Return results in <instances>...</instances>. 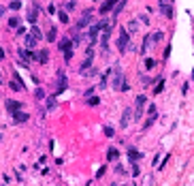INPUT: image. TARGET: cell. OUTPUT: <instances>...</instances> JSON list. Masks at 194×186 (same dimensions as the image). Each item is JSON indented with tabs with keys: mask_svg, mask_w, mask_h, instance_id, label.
<instances>
[{
	"mask_svg": "<svg viewBox=\"0 0 194 186\" xmlns=\"http://www.w3.org/2000/svg\"><path fill=\"white\" fill-rule=\"evenodd\" d=\"M66 86H68V84H66V75H64V73H60V79H58V92H64V90H66Z\"/></svg>",
	"mask_w": 194,
	"mask_h": 186,
	"instance_id": "obj_13",
	"label": "cell"
},
{
	"mask_svg": "<svg viewBox=\"0 0 194 186\" xmlns=\"http://www.w3.org/2000/svg\"><path fill=\"white\" fill-rule=\"evenodd\" d=\"M105 26H109L107 24V19H102V22H98V24H94L92 28H90V32H88V37H90V41L92 43H96V39H98V32L105 28Z\"/></svg>",
	"mask_w": 194,
	"mask_h": 186,
	"instance_id": "obj_3",
	"label": "cell"
},
{
	"mask_svg": "<svg viewBox=\"0 0 194 186\" xmlns=\"http://www.w3.org/2000/svg\"><path fill=\"white\" fill-rule=\"evenodd\" d=\"M86 103H88V105H90V107H96L98 103H100V98H98V96H90V98H88V101H86Z\"/></svg>",
	"mask_w": 194,
	"mask_h": 186,
	"instance_id": "obj_23",
	"label": "cell"
},
{
	"mask_svg": "<svg viewBox=\"0 0 194 186\" xmlns=\"http://www.w3.org/2000/svg\"><path fill=\"white\" fill-rule=\"evenodd\" d=\"M160 39H162V32H154V34H151V41H154V43H158Z\"/></svg>",
	"mask_w": 194,
	"mask_h": 186,
	"instance_id": "obj_28",
	"label": "cell"
},
{
	"mask_svg": "<svg viewBox=\"0 0 194 186\" xmlns=\"http://www.w3.org/2000/svg\"><path fill=\"white\" fill-rule=\"evenodd\" d=\"M137 118H141L143 116V109H145V103H147V98H145V94H141V96H137Z\"/></svg>",
	"mask_w": 194,
	"mask_h": 186,
	"instance_id": "obj_4",
	"label": "cell"
},
{
	"mask_svg": "<svg viewBox=\"0 0 194 186\" xmlns=\"http://www.w3.org/2000/svg\"><path fill=\"white\" fill-rule=\"evenodd\" d=\"M19 58H21V60H26V62H28V60H30V58H32V51H30V49H19Z\"/></svg>",
	"mask_w": 194,
	"mask_h": 186,
	"instance_id": "obj_17",
	"label": "cell"
},
{
	"mask_svg": "<svg viewBox=\"0 0 194 186\" xmlns=\"http://www.w3.org/2000/svg\"><path fill=\"white\" fill-rule=\"evenodd\" d=\"M130 120H132V111L126 107V109H124V113H122V120H120V124H122V126H128V124H130Z\"/></svg>",
	"mask_w": 194,
	"mask_h": 186,
	"instance_id": "obj_7",
	"label": "cell"
},
{
	"mask_svg": "<svg viewBox=\"0 0 194 186\" xmlns=\"http://www.w3.org/2000/svg\"><path fill=\"white\" fill-rule=\"evenodd\" d=\"M117 156H120V152H117L115 148H109V152H107V160H117Z\"/></svg>",
	"mask_w": 194,
	"mask_h": 186,
	"instance_id": "obj_16",
	"label": "cell"
},
{
	"mask_svg": "<svg viewBox=\"0 0 194 186\" xmlns=\"http://www.w3.org/2000/svg\"><path fill=\"white\" fill-rule=\"evenodd\" d=\"M137 26H139L137 22H130V24H128V30H130V32H135V30H137Z\"/></svg>",
	"mask_w": 194,
	"mask_h": 186,
	"instance_id": "obj_30",
	"label": "cell"
},
{
	"mask_svg": "<svg viewBox=\"0 0 194 186\" xmlns=\"http://www.w3.org/2000/svg\"><path fill=\"white\" fill-rule=\"evenodd\" d=\"M66 9L73 11V9H77V4H75V2H66Z\"/></svg>",
	"mask_w": 194,
	"mask_h": 186,
	"instance_id": "obj_32",
	"label": "cell"
},
{
	"mask_svg": "<svg viewBox=\"0 0 194 186\" xmlns=\"http://www.w3.org/2000/svg\"><path fill=\"white\" fill-rule=\"evenodd\" d=\"M115 2H117V0H107V2H102V4H100V15H107V13L115 6Z\"/></svg>",
	"mask_w": 194,
	"mask_h": 186,
	"instance_id": "obj_6",
	"label": "cell"
},
{
	"mask_svg": "<svg viewBox=\"0 0 194 186\" xmlns=\"http://www.w3.org/2000/svg\"><path fill=\"white\" fill-rule=\"evenodd\" d=\"M105 135H107V137H113V135H115V131H113L111 126H105Z\"/></svg>",
	"mask_w": 194,
	"mask_h": 186,
	"instance_id": "obj_29",
	"label": "cell"
},
{
	"mask_svg": "<svg viewBox=\"0 0 194 186\" xmlns=\"http://www.w3.org/2000/svg\"><path fill=\"white\" fill-rule=\"evenodd\" d=\"M2 58H4V49L0 47V60H2Z\"/></svg>",
	"mask_w": 194,
	"mask_h": 186,
	"instance_id": "obj_37",
	"label": "cell"
},
{
	"mask_svg": "<svg viewBox=\"0 0 194 186\" xmlns=\"http://www.w3.org/2000/svg\"><path fill=\"white\" fill-rule=\"evenodd\" d=\"M90 24H92V15H90V13H83V17L77 22V26H75V28H77V30H81V28H86V26H90Z\"/></svg>",
	"mask_w": 194,
	"mask_h": 186,
	"instance_id": "obj_5",
	"label": "cell"
},
{
	"mask_svg": "<svg viewBox=\"0 0 194 186\" xmlns=\"http://www.w3.org/2000/svg\"><path fill=\"white\" fill-rule=\"evenodd\" d=\"M128 47H130V34H128L126 28H122V30H120V37H117V49H120V53H126Z\"/></svg>",
	"mask_w": 194,
	"mask_h": 186,
	"instance_id": "obj_2",
	"label": "cell"
},
{
	"mask_svg": "<svg viewBox=\"0 0 194 186\" xmlns=\"http://www.w3.org/2000/svg\"><path fill=\"white\" fill-rule=\"evenodd\" d=\"M124 6H126V0H117L115 6H113V17H117V15L124 11Z\"/></svg>",
	"mask_w": 194,
	"mask_h": 186,
	"instance_id": "obj_12",
	"label": "cell"
},
{
	"mask_svg": "<svg viewBox=\"0 0 194 186\" xmlns=\"http://www.w3.org/2000/svg\"><path fill=\"white\" fill-rule=\"evenodd\" d=\"M6 109L13 113V111H19L21 109V103L19 101H6Z\"/></svg>",
	"mask_w": 194,
	"mask_h": 186,
	"instance_id": "obj_10",
	"label": "cell"
},
{
	"mask_svg": "<svg viewBox=\"0 0 194 186\" xmlns=\"http://www.w3.org/2000/svg\"><path fill=\"white\" fill-rule=\"evenodd\" d=\"M9 26L11 28H19V17H9Z\"/></svg>",
	"mask_w": 194,
	"mask_h": 186,
	"instance_id": "obj_25",
	"label": "cell"
},
{
	"mask_svg": "<svg viewBox=\"0 0 194 186\" xmlns=\"http://www.w3.org/2000/svg\"><path fill=\"white\" fill-rule=\"evenodd\" d=\"M149 116H156V105H149Z\"/></svg>",
	"mask_w": 194,
	"mask_h": 186,
	"instance_id": "obj_34",
	"label": "cell"
},
{
	"mask_svg": "<svg viewBox=\"0 0 194 186\" xmlns=\"http://www.w3.org/2000/svg\"><path fill=\"white\" fill-rule=\"evenodd\" d=\"M55 34H58V32H55V28H49V32H47V41H49V43H53V41H55Z\"/></svg>",
	"mask_w": 194,
	"mask_h": 186,
	"instance_id": "obj_22",
	"label": "cell"
},
{
	"mask_svg": "<svg viewBox=\"0 0 194 186\" xmlns=\"http://www.w3.org/2000/svg\"><path fill=\"white\" fill-rule=\"evenodd\" d=\"M160 13H162L164 17H173V9H171V4H164V2L160 0Z\"/></svg>",
	"mask_w": 194,
	"mask_h": 186,
	"instance_id": "obj_8",
	"label": "cell"
},
{
	"mask_svg": "<svg viewBox=\"0 0 194 186\" xmlns=\"http://www.w3.org/2000/svg\"><path fill=\"white\" fill-rule=\"evenodd\" d=\"M55 107H58V101H55V96H49V98H47V109H49V111H53Z\"/></svg>",
	"mask_w": 194,
	"mask_h": 186,
	"instance_id": "obj_19",
	"label": "cell"
},
{
	"mask_svg": "<svg viewBox=\"0 0 194 186\" xmlns=\"http://www.w3.org/2000/svg\"><path fill=\"white\" fill-rule=\"evenodd\" d=\"M162 88H164V81H160V86H156V94L162 92Z\"/></svg>",
	"mask_w": 194,
	"mask_h": 186,
	"instance_id": "obj_36",
	"label": "cell"
},
{
	"mask_svg": "<svg viewBox=\"0 0 194 186\" xmlns=\"http://www.w3.org/2000/svg\"><path fill=\"white\" fill-rule=\"evenodd\" d=\"M70 47H73L70 39H66V37H64V39H60V49H62V51H66V49H70Z\"/></svg>",
	"mask_w": 194,
	"mask_h": 186,
	"instance_id": "obj_15",
	"label": "cell"
},
{
	"mask_svg": "<svg viewBox=\"0 0 194 186\" xmlns=\"http://www.w3.org/2000/svg\"><path fill=\"white\" fill-rule=\"evenodd\" d=\"M111 75H113V88L115 90H120V92H126L130 86H128V81L124 79V73H122V66H113L111 69Z\"/></svg>",
	"mask_w": 194,
	"mask_h": 186,
	"instance_id": "obj_1",
	"label": "cell"
},
{
	"mask_svg": "<svg viewBox=\"0 0 194 186\" xmlns=\"http://www.w3.org/2000/svg\"><path fill=\"white\" fill-rule=\"evenodd\" d=\"M128 154H130V158H132V160H139V158H141V154H139L135 148H128Z\"/></svg>",
	"mask_w": 194,
	"mask_h": 186,
	"instance_id": "obj_21",
	"label": "cell"
},
{
	"mask_svg": "<svg viewBox=\"0 0 194 186\" xmlns=\"http://www.w3.org/2000/svg\"><path fill=\"white\" fill-rule=\"evenodd\" d=\"M145 66H149V69H151V66H156V60H151V58H147V60H145Z\"/></svg>",
	"mask_w": 194,
	"mask_h": 186,
	"instance_id": "obj_31",
	"label": "cell"
},
{
	"mask_svg": "<svg viewBox=\"0 0 194 186\" xmlns=\"http://www.w3.org/2000/svg\"><path fill=\"white\" fill-rule=\"evenodd\" d=\"M32 56H34L41 64H45V62L49 60V53H47V51H36V53H32Z\"/></svg>",
	"mask_w": 194,
	"mask_h": 186,
	"instance_id": "obj_14",
	"label": "cell"
},
{
	"mask_svg": "<svg viewBox=\"0 0 194 186\" xmlns=\"http://www.w3.org/2000/svg\"><path fill=\"white\" fill-rule=\"evenodd\" d=\"M17 34H19V37H24V34H26V28H21V26H19V28H17Z\"/></svg>",
	"mask_w": 194,
	"mask_h": 186,
	"instance_id": "obj_33",
	"label": "cell"
},
{
	"mask_svg": "<svg viewBox=\"0 0 194 186\" xmlns=\"http://www.w3.org/2000/svg\"><path fill=\"white\" fill-rule=\"evenodd\" d=\"M36 13H39V4H34V6H32V9L28 11V15H26L30 24H36Z\"/></svg>",
	"mask_w": 194,
	"mask_h": 186,
	"instance_id": "obj_9",
	"label": "cell"
},
{
	"mask_svg": "<svg viewBox=\"0 0 194 186\" xmlns=\"http://www.w3.org/2000/svg\"><path fill=\"white\" fill-rule=\"evenodd\" d=\"M24 37H26V47H34V45H36V39H34L32 34H28V32H26Z\"/></svg>",
	"mask_w": 194,
	"mask_h": 186,
	"instance_id": "obj_18",
	"label": "cell"
},
{
	"mask_svg": "<svg viewBox=\"0 0 194 186\" xmlns=\"http://www.w3.org/2000/svg\"><path fill=\"white\" fill-rule=\"evenodd\" d=\"M34 96H36V98L41 101V98L45 96V90H43V88H36V92H34Z\"/></svg>",
	"mask_w": 194,
	"mask_h": 186,
	"instance_id": "obj_27",
	"label": "cell"
},
{
	"mask_svg": "<svg viewBox=\"0 0 194 186\" xmlns=\"http://www.w3.org/2000/svg\"><path fill=\"white\" fill-rule=\"evenodd\" d=\"M139 173H141V171H139V167H137V165H132V176H139Z\"/></svg>",
	"mask_w": 194,
	"mask_h": 186,
	"instance_id": "obj_35",
	"label": "cell"
},
{
	"mask_svg": "<svg viewBox=\"0 0 194 186\" xmlns=\"http://www.w3.org/2000/svg\"><path fill=\"white\" fill-rule=\"evenodd\" d=\"M9 6H11L13 11H19V9H21V2H19V0H11V2H9Z\"/></svg>",
	"mask_w": 194,
	"mask_h": 186,
	"instance_id": "obj_24",
	"label": "cell"
},
{
	"mask_svg": "<svg viewBox=\"0 0 194 186\" xmlns=\"http://www.w3.org/2000/svg\"><path fill=\"white\" fill-rule=\"evenodd\" d=\"M58 17H60V22H62V24H68V15H66L64 11H60V13H58Z\"/></svg>",
	"mask_w": 194,
	"mask_h": 186,
	"instance_id": "obj_26",
	"label": "cell"
},
{
	"mask_svg": "<svg viewBox=\"0 0 194 186\" xmlns=\"http://www.w3.org/2000/svg\"><path fill=\"white\" fill-rule=\"evenodd\" d=\"M2 15H4V6H0V17H2Z\"/></svg>",
	"mask_w": 194,
	"mask_h": 186,
	"instance_id": "obj_38",
	"label": "cell"
},
{
	"mask_svg": "<svg viewBox=\"0 0 194 186\" xmlns=\"http://www.w3.org/2000/svg\"><path fill=\"white\" fill-rule=\"evenodd\" d=\"M28 34H32V37H34V39H36V41H41V39H43V34H41V30H39V28H36V26H34V28H32V30H30V32H28Z\"/></svg>",
	"mask_w": 194,
	"mask_h": 186,
	"instance_id": "obj_20",
	"label": "cell"
},
{
	"mask_svg": "<svg viewBox=\"0 0 194 186\" xmlns=\"http://www.w3.org/2000/svg\"><path fill=\"white\" fill-rule=\"evenodd\" d=\"M13 118H15L17 124H24V122L28 120V113H24V111H13Z\"/></svg>",
	"mask_w": 194,
	"mask_h": 186,
	"instance_id": "obj_11",
	"label": "cell"
}]
</instances>
